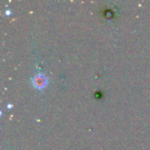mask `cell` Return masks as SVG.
I'll list each match as a JSON object with an SVG mask.
<instances>
[{
    "instance_id": "obj_2",
    "label": "cell",
    "mask_w": 150,
    "mask_h": 150,
    "mask_svg": "<svg viewBox=\"0 0 150 150\" xmlns=\"http://www.w3.org/2000/svg\"><path fill=\"white\" fill-rule=\"evenodd\" d=\"M11 106H12V105H11V104H10V105H8V107H9V108H11Z\"/></svg>"
},
{
    "instance_id": "obj_1",
    "label": "cell",
    "mask_w": 150,
    "mask_h": 150,
    "mask_svg": "<svg viewBox=\"0 0 150 150\" xmlns=\"http://www.w3.org/2000/svg\"><path fill=\"white\" fill-rule=\"evenodd\" d=\"M32 83L33 84V86L37 89H43L47 86V76L43 74V73H38L36 74L33 79H32Z\"/></svg>"
}]
</instances>
